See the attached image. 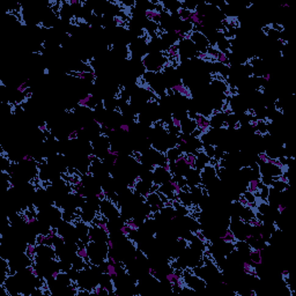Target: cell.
<instances>
[{"instance_id": "cell-18", "label": "cell", "mask_w": 296, "mask_h": 296, "mask_svg": "<svg viewBox=\"0 0 296 296\" xmlns=\"http://www.w3.org/2000/svg\"><path fill=\"white\" fill-rule=\"evenodd\" d=\"M119 130L123 132H125V133H128V132L131 131V127H130L128 124H125V123H124V124H121V125H119Z\"/></svg>"}, {"instance_id": "cell-1", "label": "cell", "mask_w": 296, "mask_h": 296, "mask_svg": "<svg viewBox=\"0 0 296 296\" xmlns=\"http://www.w3.org/2000/svg\"><path fill=\"white\" fill-rule=\"evenodd\" d=\"M170 88H171V90L174 92L175 95L177 94V95H179L182 97H185L189 101L193 99V94H192L191 89H190V87L187 86L186 83L184 82V79L183 78L179 79V82L176 83V85H172Z\"/></svg>"}, {"instance_id": "cell-11", "label": "cell", "mask_w": 296, "mask_h": 296, "mask_svg": "<svg viewBox=\"0 0 296 296\" xmlns=\"http://www.w3.org/2000/svg\"><path fill=\"white\" fill-rule=\"evenodd\" d=\"M30 81V79H28V80H26V81H23V82H21L19 86L16 87V92L20 95H26L27 94V92L30 89V87L28 86V82Z\"/></svg>"}, {"instance_id": "cell-13", "label": "cell", "mask_w": 296, "mask_h": 296, "mask_svg": "<svg viewBox=\"0 0 296 296\" xmlns=\"http://www.w3.org/2000/svg\"><path fill=\"white\" fill-rule=\"evenodd\" d=\"M44 236H45V234H43V233H38V234H36V236H35V240H34V242H35V244H36L38 247L43 245Z\"/></svg>"}, {"instance_id": "cell-4", "label": "cell", "mask_w": 296, "mask_h": 296, "mask_svg": "<svg viewBox=\"0 0 296 296\" xmlns=\"http://www.w3.org/2000/svg\"><path fill=\"white\" fill-rule=\"evenodd\" d=\"M242 269H243V273L247 275H250V276H253L256 279L260 280V276L258 274L257 272V267L253 265L251 262H243L242 263Z\"/></svg>"}, {"instance_id": "cell-14", "label": "cell", "mask_w": 296, "mask_h": 296, "mask_svg": "<svg viewBox=\"0 0 296 296\" xmlns=\"http://www.w3.org/2000/svg\"><path fill=\"white\" fill-rule=\"evenodd\" d=\"M125 50H126V55H125V60L126 61H131L132 60V43L130 42V43L126 44V46H125Z\"/></svg>"}, {"instance_id": "cell-20", "label": "cell", "mask_w": 296, "mask_h": 296, "mask_svg": "<svg viewBox=\"0 0 296 296\" xmlns=\"http://www.w3.org/2000/svg\"><path fill=\"white\" fill-rule=\"evenodd\" d=\"M106 247H108V250H109V251H112V250H114V242H112L111 238H108V240H106Z\"/></svg>"}, {"instance_id": "cell-9", "label": "cell", "mask_w": 296, "mask_h": 296, "mask_svg": "<svg viewBox=\"0 0 296 296\" xmlns=\"http://www.w3.org/2000/svg\"><path fill=\"white\" fill-rule=\"evenodd\" d=\"M123 225L126 226L127 228H128L131 231H133V233H137V231H139V229H140V227H139V225H137L135 219H134L133 216L127 218L126 220H124V221H123Z\"/></svg>"}, {"instance_id": "cell-6", "label": "cell", "mask_w": 296, "mask_h": 296, "mask_svg": "<svg viewBox=\"0 0 296 296\" xmlns=\"http://www.w3.org/2000/svg\"><path fill=\"white\" fill-rule=\"evenodd\" d=\"M170 119H171V124H172V126L176 128V134H185L184 133V131H183V121L178 118V117H176L175 114H170Z\"/></svg>"}, {"instance_id": "cell-15", "label": "cell", "mask_w": 296, "mask_h": 296, "mask_svg": "<svg viewBox=\"0 0 296 296\" xmlns=\"http://www.w3.org/2000/svg\"><path fill=\"white\" fill-rule=\"evenodd\" d=\"M147 271H148V274L150 275V276H152V278H153L154 280H156V281H157L159 283H161V282H162V280L160 279L159 275H157V273H156V269H153V267H148Z\"/></svg>"}, {"instance_id": "cell-26", "label": "cell", "mask_w": 296, "mask_h": 296, "mask_svg": "<svg viewBox=\"0 0 296 296\" xmlns=\"http://www.w3.org/2000/svg\"><path fill=\"white\" fill-rule=\"evenodd\" d=\"M66 35H67V36H68V37H73V34L68 33V31H66Z\"/></svg>"}, {"instance_id": "cell-3", "label": "cell", "mask_w": 296, "mask_h": 296, "mask_svg": "<svg viewBox=\"0 0 296 296\" xmlns=\"http://www.w3.org/2000/svg\"><path fill=\"white\" fill-rule=\"evenodd\" d=\"M65 75L67 77H73L77 78L79 80H88L90 82L95 85L97 81V75L94 74V73H89V72H83L80 70H71V71H67L65 73Z\"/></svg>"}, {"instance_id": "cell-21", "label": "cell", "mask_w": 296, "mask_h": 296, "mask_svg": "<svg viewBox=\"0 0 296 296\" xmlns=\"http://www.w3.org/2000/svg\"><path fill=\"white\" fill-rule=\"evenodd\" d=\"M265 86H263V85H260V86H258L257 88H256V90H257L258 93H260V94H265Z\"/></svg>"}, {"instance_id": "cell-23", "label": "cell", "mask_w": 296, "mask_h": 296, "mask_svg": "<svg viewBox=\"0 0 296 296\" xmlns=\"http://www.w3.org/2000/svg\"><path fill=\"white\" fill-rule=\"evenodd\" d=\"M249 294H250L251 296H257V293H256L254 291H250V293H249Z\"/></svg>"}, {"instance_id": "cell-12", "label": "cell", "mask_w": 296, "mask_h": 296, "mask_svg": "<svg viewBox=\"0 0 296 296\" xmlns=\"http://www.w3.org/2000/svg\"><path fill=\"white\" fill-rule=\"evenodd\" d=\"M257 157L259 159V161H260L263 164H269V159H271V155H269V154L265 150V152H260V153H258Z\"/></svg>"}, {"instance_id": "cell-7", "label": "cell", "mask_w": 296, "mask_h": 296, "mask_svg": "<svg viewBox=\"0 0 296 296\" xmlns=\"http://www.w3.org/2000/svg\"><path fill=\"white\" fill-rule=\"evenodd\" d=\"M138 38L141 39L146 45L150 44L152 43V41H153V37H152L150 33L148 31L147 28H141V29H140V31H139V34H138Z\"/></svg>"}, {"instance_id": "cell-10", "label": "cell", "mask_w": 296, "mask_h": 296, "mask_svg": "<svg viewBox=\"0 0 296 296\" xmlns=\"http://www.w3.org/2000/svg\"><path fill=\"white\" fill-rule=\"evenodd\" d=\"M128 156L131 157V159H133L135 162H137L138 164L143 165V153L141 152H139V150H132L131 153L128 154Z\"/></svg>"}, {"instance_id": "cell-16", "label": "cell", "mask_w": 296, "mask_h": 296, "mask_svg": "<svg viewBox=\"0 0 296 296\" xmlns=\"http://www.w3.org/2000/svg\"><path fill=\"white\" fill-rule=\"evenodd\" d=\"M79 134H80L79 130H74V131L70 132V133H68V135H67V140H68V141L77 140V139H79Z\"/></svg>"}, {"instance_id": "cell-25", "label": "cell", "mask_w": 296, "mask_h": 296, "mask_svg": "<svg viewBox=\"0 0 296 296\" xmlns=\"http://www.w3.org/2000/svg\"><path fill=\"white\" fill-rule=\"evenodd\" d=\"M281 7H282V8H288V7H289V5H287V4H283V5H281Z\"/></svg>"}, {"instance_id": "cell-19", "label": "cell", "mask_w": 296, "mask_h": 296, "mask_svg": "<svg viewBox=\"0 0 296 296\" xmlns=\"http://www.w3.org/2000/svg\"><path fill=\"white\" fill-rule=\"evenodd\" d=\"M286 208H287V207H286L283 204L279 203L278 205H276V212H278V214H282L286 211Z\"/></svg>"}, {"instance_id": "cell-5", "label": "cell", "mask_w": 296, "mask_h": 296, "mask_svg": "<svg viewBox=\"0 0 296 296\" xmlns=\"http://www.w3.org/2000/svg\"><path fill=\"white\" fill-rule=\"evenodd\" d=\"M112 22L117 28H123L124 30H130V20L125 19L121 15H114L112 16Z\"/></svg>"}, {"instance_id": "cell-17", "label": "cell", "mask_w": 296, "mask_h": 296, "mask_svg": "<svg viewBox=\"0 0 296 296\" xmlns=\"http://www.w3.org/2000/svg\"><path fill=\"white\" fill-rule=\"evenodd\" d=\"M274 109L275 111H278L280 115H283V108L281 106V102H280V99H276L274 101Z\"/></svg>"}, {"instance_id": "cell-24", "label": "cell", "mask_w": 296, "mask_h": 296, "mask_svg": "<svg viewBox=\"0 0 296 296\" xmlns=\"http://www.w3.org/2000/svg\"><path fill=\"white\" fill-rule=\"evenodd\" d=\"M44 74H49V73H50V70H49V68H44Z\"/></svg>"}, {"instance_id": "cell-2", "label": "cell", "mask_w": 296, "mask_h": 296, "mask_svg": "<svg viewBox=\"0 0 296 296\" xmlns=\"http://www.w3.org/2000/svg\"><path fill=\"white\" fill-rule=\"evenodd\" d=\"M219 238L222 243H225V244H230V245H233V247H235L236 244H238V243L242 241V240H240V238L236 236V234L234 233L233 228H231L230 218H229V223H228L227 228H226L225 234L220 236Z\"/></svg>"}, {"instance_id": "cell-8", "label": "cell", "mask_w": 296, "mask_h": 296, "mask_svg": "<svg viewBox=\"0 0 296 296\" xmlns=\"http://www.w3.org/2000/svg\"><path fill=\"white\" fill-rule=\"evenodd\" d=\"M263 61H264L263 58H260L259 56H251V57H247V59L242 63V65L250 66V67H256V66L259 65Z\"/></svg>"}, {"instance_id": "cell-22", "label": "cell", "mask_w": 296, "mask_h": 296, "mask_svg": "<svg viewBox=\"0 0 296 296\" xmlns=\"http://www.w3.org/2000/svg\"><path fill=\"white\" fill-rule=\"evenodd\" d=\"M114 46H115L114 43L109 44V45H108V51H112V50H114Z\"/></svg>"}]
</instances>
